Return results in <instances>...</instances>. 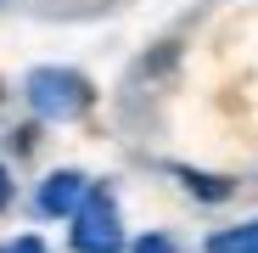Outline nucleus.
<instances>
[{"instance_id": "7ed1b4c3", "label": "nucleus", "mask_w": 258, "mask_h": 253, "mask_svg": "<svg viewBox=\"0 0 258 253\" xmlns=\"http://www.w3.org/2000/svg\"><path fill=\"white\" fill-rule=\"evenodd\" d=\"M84 191H90V180H84L79 169H56V175L39 186V214H73L84 203Z\"/></svg>"}, {"instance_id": "f257e3e1", "label": "nucleus", "mask_w": 258, "mask_h": 253, "mask_svg": "<svg viewBox=\"0 0 258 253\" xmlns=\"http://www.w3.org/2000/svg\"><path fill=\"white\" fill-rule=\"evenodd\" d=\"M23 90H28V107H34L39 118H51V124L84 118V113H90V102H96L90 79L73 73V68H34Z\"/></svg>"}, {"instance_id": "0eeeda50", "label": "nucleus", "mask_w": 258, "mask_h": 253, "mask_svg": "<svg viewBox=\"0 0 258 253\" xmlns=\"http://www.w3.org/2000/svg\"><path fill=\"white\" fill-rule=\"evenodd\" d=\"M6 203H12V175L0 169V208H6Z\"/></svg>"}, {"instance_id": "20e7f679", "label": "nucleus", "mask_w": 258, "mask_h": 253, "mask_svg": "<svg viewBox=\"0 0 258 253\" xmlns=\"http://www.w3.org/2000/svg\"><path fill=\"white\" fill-rule=\"evenodd\" d=\"M208 253H258V220L252 225H230L219 236H208Z\"/></svg>"}, {"instance_id": "6e6552de", "label": "nucleus", "mask_w": 258, "mask_h": 253, "mask_svg": "<svg viewBox=\"0 0 258 253\" xmlns=\"http://www.w3.org/2000/svg\"><path fill=\"white\" fill-rule=\"evenodd\" d=\"M12 253H45V247H39V242H34V236H23V242H17V247H12Z\"/></svg>"}, {"instance_id": "423d86ee", "label": "nucleus", "mask_w": 258, "mask_h": 253, "mask_svg": "<svg viewBox=\"0 0 258 253\" xmlns=\"http://www.w3.org/2000/svg\"><path fill=\"white\" fill-rule=\"evenodd\" d=\"M135 253H180V247H174V236H141Z\"/></svg>"}, {"instance_id": "39448f33", "label": "nucleus", "mask_w": 258, "mask_h": 253, "mask_svg": "<svg viewBox=\"0 0 258 253\" xmlns=\"http://www.w3.org/2000/svg\"><path fill=\"white\" fill-rule=\"evenodd\" d=\"M180 180L197 191V197H208V203H219V197H230V180H213V175H197V169H180Z\"/></svg>"}, {"instance_id": "f03ea898", "label": "nucleus", "mask_w": 258, "mask_h": 253, "mask_svg": "<svg viewBox=\"0 0 258 253\" xmlns=\"http://www.w3.org/2000/svg\"><path fill=\"white\" fill-rule=\"evenodd\" d=\"M123 247V225L112 191H84V203L73 208V253H118Z\"/></svg>"}]
</instances>
